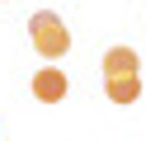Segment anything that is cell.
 <instances>
[{"label": "cell", "mask_w": 146, "mask_h": 141, "mask_svg": "<svg viewBox=\"0 0 146 141\" xmlns=\"http://www.w3.org/2000/svg\"><path fill=\"white\" fill-rule=\"evenodd\" d=\"M29 42L38 56H47V61H57V56L71 52V28L61 24L57 9H33L29 14Z\"/></svg>", "instance_id": "cell-1"}, {"label": "cell", "mask_w": 146, "mask_h": 141, "mask_svg": "<svg viewBox=\"0 0 146 141\" xmlns=\"http://www.w3.org/2000/svg\"><path fill=\"white\" fill-rule=\"evenodd\" d=\"M66 89H71V80H66L61 66H42V71L33 75V99H38V103H61Z\"/></svg>", "instance_id": "cell-2"}, {"label": "cell", "mask_w": 146, "mask_h": 141, "mask_svg": "<svg viewBox=\"0 0 146 141\" xmlns=\"http://www.w3.org/2000/svg\"><path fill=\"white\" fill-rule=\"evenodd\" d=\"M104 94H108V103H137V99H141V75H137V71L104 75Z\"/></svg>", "instance_id": "cell-3"}, {"label": "cell", "mask_w": 146, "mask_h": 141, "mask_svg": "<svg viewBox=\"0 0 146 141\" xmlns=\"http://www.w3.org/2000/svg\"><path fill=\"white\" fill-rule=\"evenodd\" d=\"M99 66H104V75H123V71H137V66H141V56H137L132 47H108Z\"/></svg>", "instance_id": "cell-4"}]
</instances>
